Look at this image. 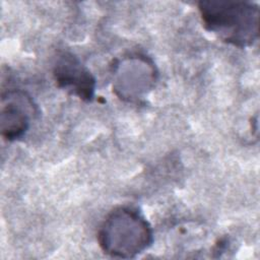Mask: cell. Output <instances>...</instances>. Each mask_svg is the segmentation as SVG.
<instances>
[{
    "label": "cell",
    "instance_id": "3",
    "mask_svg": "<svg viewBox=\"0 0 260 260\" xmlns=\"http://www.w3.org/2000/svg\"><path fill=\"white\" fill-rule=\"evenodd\" d=\"M36 105L31 98L21 90H9L1 101V135L8 141L21 138L28 130Z\"/></svg>",
    "mask_w": 260,
    "mask_h": 260
},
{
    "label": "cell",
    "instance_id": "2",
    "mask_svg": "<svg viewBox=\"0 0 260 260\" xmlns=\"http://www.w3.org/2000/svg\"><path fill=\"white\" fill-rule=\"evenodd\" d=\"M98 242L102 250L112 257L134 258L151 246L153 233L136 208L119 206L102 222Z\"/></svg>",
    "mask_w": 260,
    "mask_h": 260
},
{
    "label": "cell",
    "instance_id": "4",
    "mask_svg": "<svg viewBox=\"0 0 260 260\" xmlns=\"http://www.w3.org/2000/svg\"><path fill=\"white\" fill-rule=\"evenodd\" d=\"M53 72L59 87L68 90L83 101L90 102L92 100L95 79L90 71L74 55L65 53L60 56Z\"/></svg>",
    "mask_w": 260,
    "mask_h": 260
},
{
    "label": "cell",
    "instance_id": "1",
    "mask_svg": "<svg viewBox=\"0 0 260 260\" xmlns=\"http://www.w3.org/2000/svg\"><path fill=\"white\" fill-rule=\"evenodd\" d=\"M198 10L206 30L235 47L253 45L259 37V7L247 1L204 0Z\"/></svg>",
    "mask_w": 260,
    "mask_h": 260
}]
</instances>
